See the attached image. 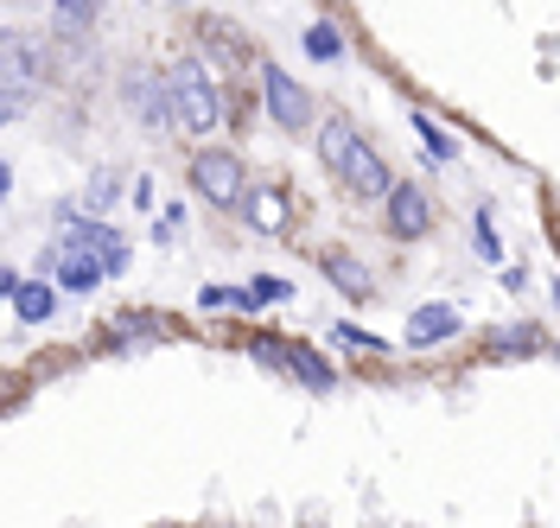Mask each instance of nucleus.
Instances as JSON below:
<instances>
[{
  "instance_id": "obj_1",
  "label": "nucleus",
  "mask_w": 560,
  "mask_h": 528,
  "mask_svg": "<svg viewBox=\"0 0 560 528\" xmlns=\"http://www.w3.org/2000/svg\"><path fill=\"white\" fill-rule=\"evenodd\" d=\"M318 160H325V173H338V185H350L357 198H388V166L383 153L363 141V128H350V115H331V121H318Z\"/></svg>"
},
{
  "instance_id": "obj_2",
  "label": "nucleus",
  "mask_w": 560,
  "mask_h": 528,
  "mask_svg": "<svg viewBox=\"0 0 560 528\" xmlns=\"http://www.w3.org/2000/svg\"><path fill=\"white\" fill-rule=\"evenodd\" d=\"M166 83H173V121L185 128V134H210V128H223V96H217V83L205 77L198 58L173 64Z\"/></svg>"
},
{
  "instance_id": "obj_3",
  "label": "nucleus",
  "mask_w": 560,
  "mask_h": 528,
  "mask_svg": "<svg viewBox=\"0 0 560 528\" xmlns=\"http://www.w3.org/2000/svg\"><path fill=\"white\" fill-rule=\"evenodd\" d=\"M191 185H198V198L217 204V211H230V204H243L248 198V173L236 153H223V146H205L198 160H191Z\"/></svg>"
},
{
  "instance_id": "obj_4",
  "label": "nucleus",
  "mask_w": 560,
  "mask_h": 528,
  "mask_svg": "<svg viewBox=\"0 0 560 528\" xmlns=\"http://www.w3.org/2000/svg\"><path fill=\"white\" fill-rule=\"evenodd\" d=\"M248 356H255V363H275V369H287V376H300L306 388H331V363H325V356H313L306 344H275V338H255V344H248Z\"/></svg>"
},
{
  "instance_id": "obj_5",
  "label": "nucleus",
  "mask_w": 560,
  "mask_h": 528,
  "mask_svg": "<svg viewBox=\"0 0 560 528\" xmlns=\"http://www.w3.org/2000/svg\"><path fill=\"white\" fill-rule=\"evenodd\" d=\"M261 96H268V115H275V128H306L313 121V96L293 83L287 71H275V64H261Z\"/></svg>"
},
{
  "instance_id": "obj_6",
  "label": "nucleus",
  "mask_w": 560,
  "mask_h": 528,
  "mask_svg": "<svg viewBox=\"0 0 560 528\" xmlns=\"http://www.w3.org/2000/svg\"><path fill=\"white\" fill-rule=\"evenodd\" d=\"M383 204H388V230H395L401 243H415V236L433 230V198H427L420 185H408V178H401V185H388Z\"/></svg>"
},
{
  "instance_id": "obj_7",
  "label": "nucleus",
  "mask_w": 560,
  "mask_h": 528,
  "mask_svg": "<svg viewBox=\"0 0 560 528\" xmlns=\"http://www.w3.org/2000/svg\"><path fill=\"white\" fill-rule=\"evenodd\" d=\"M121 96H128V108H135L140 128H178V121H173V83L135 71L128 83H121Z\"/></svg>"
},
{
  "instance_id": "obj_8",
  "label": "nucleus",
  "mask_w": 560,
  "mask_h": 528,
  "mask_svg": "<svg viewBox=\"0 0 560 528\" xmlns=\"http://www.w3.org/2000/svg\"><path fill=\"white\" fill-rule=\"evenodd\" d=\"M65 243H70V248H90V255H103V274H121V268H128V243H121L108 223H70Z\"/></svg>"
},
{
  "instance_id": "obj_9",
  "label": "nucleus",
  "mask_w": 560,
  "mask_h": 528,
  "mask_svg": "<svg viewBox=\"0 0 560 528\" xmlns=\"http://www.w3.org/2000/svg\"><path fill=\"white\" fill-rule=\"evenodd\" d=\"M446 338H458L453 306H420V313L408 318V344H415V351H433V344H446Z\"/></svg>"
},
{
  "instance_id": "obj_10",
  "label": "nucleus",
  "mask_w": 560,
  "mask_h": 528,
  "mask_svg": "<svg viewBox=\"0 0 560 528\" xmlns=\"http://www.w3.org/2000/svg\"><path fill=\"white\" fill-rule=\"evenodd\" d=\"M248 223H255L261 236H280V230H287V191H280V185L248 191Z\"/></svg>"
},
{
  "instance_id": "obj_11",
  "label": "nucleus",
  "mask_w": 560,
  "mask_h": 528,
  "mask_svg": "<svg viewBox=\"0 0 560 528\" xmlns=\"http://www.w3.org/2000/svg\"><path fill=\"white\" fill-rule=\"evenodd\" d=\"M13 313H20V325H45V318L58 313V293L45 281H20V293H13Z\"/></svg>"
},
{
  "instance_id": "obj_12",
  "label": "nucleus",
  "mask_w": 560,
  "mask_h": 528,
  "mask_svg": "<svg viewBox=\"0 0 560 528\" xmlns=\"http://www.w3.org/2000/svg\"><path fill=\"white\" fill-rule=\"evenodd\" d=\"M26 83H33V71H26V45L7 38V115L26 108Z\"/></svg>"
},
{
  "instance_id": "obj_13",
  "label": "nucleus",
  "mask_w": 560,
  "mask_h": 528,
  "mask_svg": "<svg viewBox=\"0 0 560 528\" xmlns=\"http://www.w3.org/2000/svg\"><path fill=\"white\" fill-rule=\"evenodd\" d=\"M140 338H166V318L160 313H128L108 325V344H140Z\"/></svg>"
},
{
  "instance_id": "obj_14",
  "label": "nucleus",
  "mask_w": 560,
  "mask_h": 528,
  "mask_svg": "<svg viewBox=\"0 0 560 528\" xmlns=\"http://www.w3.org/2000/svg\"><path fill=\"white\" fill-rule=\"evenodd\" d=\"M96 13H103V0H58V7H51V26L77 38V33L96 26Z\"/></svg>"
},
{
  "instance_id": "obj_15",
  "label": "nucleus",
  "mask_w": 560,
  "mask_h": 528,
  "mask_svg": "<svg viewBox=\"0 0 560 528\" xmlns=\"http://www.w3.org/2000/svg\"><path fill=\"white\" fill-rule=\"evenodd\" d=\"M325 274H331L338 286H345L350 300H370V281H363V268H357L350 255H325Z\"/></svg>"
},
{
  "instance_id": "obj_16",
  "label": "nucleus",
  "mask_w": 560,
  "mask_h": 528,
  "mask_svg": "<svg viewBox=\"0 0 560 528\" xmlns=\"http://www.w3.org/2000/svg\"><path fill=\"white\" fill-rule=\"evenodd\" d=\"M535 344H541V338H535L528 325H503V331H490V356H528Z\"/></svg>"
},
{
  "instance_id": "obj_17",
  "label": "nucleus",
  "mask_w": 560,
  "mask_h": 528,
  "mask_svg": "<svg viewBox=\"0 0 560 528\" xmlns=\"http://www.w3.org/2000/svg\"><path fill=\"white\" fill-rule=\"evenodd\" d=\"M415 128H420V141L433 146V160H458V141H453V134H440L427 115H415Z\"/></svg>"
},
{
  "instance_id": "obj_18",
  "label": "nucleus",
  "mask_w": 560,
  "mask_h": 528,
  "mask_svg": "<svg viewBox=\"0 0 560 528\" xmlns=\"http://www.w3.org/2000/svg\"><path fill=\"white\" fill-rule=\"evenodd\" d=\"M306 51H313V58H338L345 45H338V33H331V26H313V33H306Z\"/></svg>"
},
{
  "instance_id": "obj_19",
  "label": "nucleus",
  "mask_w": 560,
  "mask_h": 528,
  "mask_svg": "<svg viewBox=\"0 0 560 528\" xmlns=\"http://www.w3.org/2000/svg\"><path fill=\"white\" fill-rule=\"evenodd\" d=\"M338 344H357V351H383V338H370V331H357V325H338Z\"/></svg>"
},
{
  "instance_id": "obj_20",
  "label": "nucleus",
  "mask_w": 560,
  "mask_h": 528,
  "mask_svg": "<svg viewBox=\"0 0 560 528\" xmlns=\"http://www.w3.org/2000/svg\"><path fill=\"white\" fill-rule=\"evenodd\" d=\"M478 248H485L490 261H497V255H503V248H497V236H490V216H478Z\"/></svg>"
},
{
  "instance_id": "obj_21",
  "label": "nucleus",
  "mask_w": 560,
  "mask_h": 528,
  "mask_svg": "<svg viewBox=\"0 0 560 528\" xmlns=\"http://www.w3.org/2000/svg\"><path fill=\"white\" fill-rule=\"evenodd\" d=\"M108 198H115V178H96V185H90V204H96V211H103Z\"/></svg>"
},
{
  "instance_id": "obj_22",
  "label": "nucleus",
  "mask_w": 560,
  "mask_h": 528,
  "mask_svg": "<svg viewBox=\"0 0 560 528\" xmlns=\"http://www.w3.org/2000/svg\"><path fill=\"white\" fill-rule=\"evenodd\" d=\"M555 243H560V216H555Z\"/></svg>"
},
{
  "instance_id": "obj_23",
  "label": "nucleus",
  "mask_w": 560,
  "mask_h": 528,
  "mask_svg": "<svg viewBox=\"0 0 560 528\" xmlns=\"http://www.w3.org/2000/svg\"><path fill=\"white\" fill-rule=\"evenodd\" d=\"M555 356H560V344H555Z\"/></svg>"
}]
</instances>
